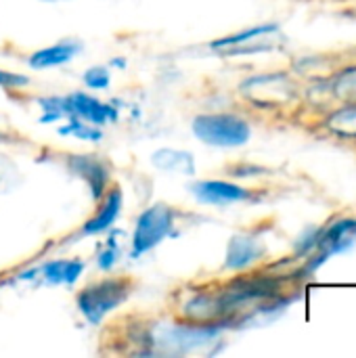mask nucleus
<instances>
[{
	"instance_id": "a211bd4d",
	"label": "nucleus",
	"mask_w": 356,
	"mask_h": 358,
	"mask_svg": "<svg viewBox=\"0 0 356 358\" xmlns=\"http://www.w3.org/2000/svg\"><path fill=\"white\" fill-rule=\"evenodd\" d=\"M82 82L90 90H107L111 86V69L103 65H94L82 73Z\"/></svg>"
},
{
	"instance_id": "9d476101",
	"label": "nucleus",
	"mask_w": 356,
	"mask_h": 358,
	"mask_svg": "<svg viewBox=\"0 0 356 358\" xmlns=\"http://www.w3.org/2000/svg\"><path fill=\"white\" fill-rule=\"evenodd\" d=\"M82 42L80 40H61L52 46L40 48L27 57L29 69H52L61 67L65 63H71L80 52H82Z\"/></svg>"
},
{
	"instance_id": "423d86ee",
	"label": "nucleus",
	"mask_w": 356,
	"mask_h": 358,
	"mask_svg": "<svg viewBox=\"0 0 356 358\" xmlns=\"http://www.w3.org/2000/svg\"><path fill=\"white\" fill-rule=\"evenodd\" d=\"M67 168L86 182L90 197L94 201H99L105 195V191L111 187V170L107 162L101 159L99 155H92V153L67 155Z\"/></svg>"
},
{
	"instance_id": "412c9836",
	"label": "nucleus",
	"mask_w": 356,
	"mask_h": 358,
	"mask_svg": "<svg viewBox=\"0 0 356 358\" xmlns=\"http://www.w3.org/2000/svg\"><path fill=\"white\" fill-rule=\"evenodd\" d=\"M111 65H115V67H126V61H124V59H113Z\"/></svg>"
},
{
	"instance_id": "f257e3e1",
	"label": "nucleus",
	"mask_w": 356,
	"mask_h": 358,
	"mask_svg": "<svg viewBox=\"0 0 356 358\" xmlns=\"http://www.w3.org/2000/svg\"><path fill=\"white\" fill-rule=\"evenodd\" d=\"M134 281L128 277H103L76 294L78 313L90 323L101 325L107 315L120 308L132 294Z\"/></svg>"
},
{
	"instance_id": "20e7f679",
	"label": "nucleus",
	"mask_w": 356,
	"mask_h": 358,
	"mask_svg": "<svg viewBox=\"0 0 356 358\" xmlns=\"http://www.w3.org/2000/svg\"><path fill=\"white\" fill-rule=\"evenodd\" d=\"M279 36H281L279 25L266 23V25L248 27L239 34L218 38L210 44V48L218 52H227V55H252V52L275 48L279 44Z\"/></svg>"
},
{
	"instance_id": "2eb2a0df",
	"label": "nucleus",
	"mask_w": 356,
	"mask_h": 358,
	"mask_svg": "<svg viewBox=\"0 0 356 358\" xmlns=\"http://www.w3.org/2000/svg\"><path fill=\"white\" fill-rule=\"evenodd\" d=\"M107 239H105V245L103 250L97 254V268L101 273H111L118 262L122 260V245L118 241V237L122 235V231H115V229H109L107 233Z\"/></svg>"
},
{
	"instance_id": "4468645a",
	"label": "nucleus",
	"mask_w": 356,
	"mask_h": 358,
	"mask_svg": "<svg viewBox=\"0 0 356 358\" xmlns=\"http://www.w3.org/2000/svg\"><path fill=\"white\" fill-rule=\"evenodd\" d=\"M57 132L61 136H71V138H78V141H88V143H101L103 141V128L99 126H92L84 120H78V117H65V122L57 128Z\"/></svg>"
},
{
	"instance_id": "1a4fd4ad",
	"label": "nucleus",
	"mask_w": 356,
	"mask_h": 358,
	"mask_svg": "<svg viewBox=\"0 0 356 358\" xmlns=\"http://www.w3.org/2000/svg\"><path fill=\"white\" fill-rule=\"evenodd\" d=\"M86 271V262L82 258H59L48 260L38 268V277L44 285H67L73 287Z\"/></svg>"
},
{
	"instance_id": "f03ea898",
	"label": "nucleus",
	"mask_w": 356,
	"mask_h": 358,
	"mask_svg": "<svg viewBox=\"0 0 356 358\" xmlns=\"http://www.w3.org/2000/svg\"><path fill=\"white\" fill-rule=\"evenodd\" d=\"M176 224V210L168 203H153L145 208L132 231L130 239V258L138 260L151 250H155L166 237L172 235V229Z\"/></svg>"
},
{
	"instance_id": "39448f33",
	"label": "nucleus",
	"mask_w": 356,
	"mask_h": 358,
	"mask_svg": "<svg viewBox=\"0 0 356 358\" xmlns=\"http://www.w3.org/2000/svg\"><path fill=\"white\" fill-rule=\"evenodd\" d=\"M65 99H67V117H78L99 128H105L118 122L120 117V109L115 105L105 103L90 92L78 90V92L67 94Z\"/></svg>"
},
{
	"instance_id": "4be33fe9",
	"label": "nucleus",
	"mask_w": 356,
	"mask_h": 358,
	"mask_svg": "<svg viewBox=\"0 0 356 358\" xmlns=\"http://www.w3.org/2000/svg\"><path fill=\"white\" fill-rule=\"evenodd\" d=\"M46 2H55V0H46Z\"/></svg>"
},
{
	"instance_id": "dca6fc26",
	"label": "nucleus",
	"mask_w": 356,
	"mask_h": 358,
	"mask_svg": "<svg viewBox=\"0 0 356 358\" xmlns=\"http://www.w3.org/2000/svg\"><path fill=\"white\" fill-rule=\"evenodd\" d=\"M38 107L42 109L40 124H55L67 117V99L65 96H40Z\"/></svg>"
},
{
	"instance_id": "f8f14e48",
	"label": "nucleus",
	"mask_w": 356,
	"mask_h": 358,
	"mask_svg": "<svg viewBox=\"0 0 356 358\" xmlns=\"http://www.w3.org/2000/svg\"><path fill=\"white\" fill-rule=\"evenodd\" d=\"M262 254H264V245H262L256 237H252V235H235V237L229 241V248H227L225 268H229V271L248 268V266L254 264Z\"/></svg>"
},
{
	"instance_id": "7ed1b4c3",
	"label": "nucleus",
	"mask_w": 356,
	"mask_h": 358,
	"mask_svg": "<svg viewBox=\"0 0 356 358\" xmlns=\"http://www.w3.org/2000/svg\"><path fill=\"white\" fill-rule=\"evenodd\" d=\"M193 134L210 147H241L250 141V124L233 113H199L191 124Z\"/></svg>"
},
{
	"instance_id": "0eeeda50",
	"label": "nucleus",
	"mask_w": 356,
	"mask_h": 358,
	"mask_svg": "<svg viewBox=\"0 0 356 358\" xmlns=\"http://www.w3.org/2000/svg\"><path fill=\"white\" fill-rule=\"evenodd\" d=\"M97 203H99L97 212L80 229L82 237L105 235L109 229L115 227V222H118V218L122 214V208H124V191H122V187L111 185Z\"/></svg>"
},
{
	"instance_id": "6ab92c4d",
	"label": "nucleus",
	"mask_w": 356,
	"mask_h": 358,
	"mask_svg": "<svg viewBox=\"0 0 356 358\" xmlns=\"http://www.w3.org/2000/svg\"><path fill=\"white\" fill-rule=\"evenodd\" d=\"M334 90H336V94H338L342 101H346L348 105H356V67L355 69L344 71V73L338 78Z\"/></svg>"
},
{
	"instance_id": "6e6552de",
	"label": "nucleus",
	"mask_w": 356,
	"mask_h": 358,
	"mask_svg": "<svg viewBox=\"0 0 356 358\" xmlns=\"http://www.w3.org/2000/svg\"><path fill=\"white\" fill-rule=\"evenodd\" d=\"M191 195L206 206H233L250 199V191L227 180H197L191 185Z\"/></svg>"
},
{
	"instance_id": "f3484780",
	"label": "nucleus",
	"mask_w": 356,
	"mask_h": 358,
	"mask_svg": "<svg viewBox=\"0 0 356 358\" xmlns=\"http://www.w3.org/2000/svg\"><path fill=\"white\" fill-rule=\"evenodd\" d=\"M329 128L340 136H356V105H348L329 117Z\"/></svg>"
},
{
	"instance_id": "ddd939ff",
	"label": "nucleus",
	"mask_w": 356,
	"mask_h": 358,
	"mask_svg": "<svg viewBox=\"0 0 356 358\" xmlns=\"http://www.w3.org/2000/svg\"><path fill=\"white\" fill-rule=\"evenodd\" d=\"M153 168L174 176H195V157L191 151L162 147L151 155Z\"/></svg>"
},
{
	"instance_id": "aec40b11",
	"label": "nucleus",
	"mask_w": 356,
	"mask_h": 358,
	"mask_svg": "<svg viewBox=\"0 0 356 358\" xmlns=\"http://www.w3.org/2000/svg\"><path fill=\"white\" fill-rule=\"evenodd\" d=\"M27 78L25 76H19V73H13V71H6V69H0V86L6 88V90H17V88H23L27 86Z\"/></svg>"
},
{
	"instance_id": "9b49d317",
	"label": "nucleus",
	"mask_w": 356,
	"mask_h": 358,
	"mask_svg": "<svg viewBox=\"0 0 356 358\" xmlns=\"http://www.w3.org/2000/svg\"><path fill=\"white\" fill-rule=\"evenodd\" d=\"M356 241V220H340L336 224H332L323 235H317V243L321 248V256L319 262L327 260L334 254H340L344 250H348Z\"/></svg>"
}]
</instances>
